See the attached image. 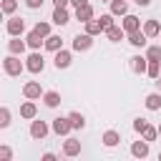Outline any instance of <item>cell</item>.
<instances>
[{
  "label": "cell",
  "instance_id": "obj_26",
  "mask_svg": "<svg viewBox=\"0 0 161 161\" xmlns=\"http://www.w3.org/2000/svg\"><path fill=\"white\" fill-rule=\"evenodd\" d=\"M143 103H146V108H148V111H158V108H161V91H156V93H148Z\"/></svg>",
  "mask_w": 161,
  "mask_h": 161
},
{
  "label": "cell",
  "instance_id": "obj_41",
  "mask_svg": "<svg viewBox=\"0 0 161 161\" xmlns=\"http://www.w3.org/2000/svg\"><path fill=\"white\" fill-rule=\"evenodd\" d=\"M86 3H88V0H70V5H73V8H80V5H86Z\"/></svg>",
  "mask_w": 161,
  "mask_h": 161
},
{
  "label": "cell",
  "instance_id": "obj_1",
  "mask_svg": "<svg viewBox=\"0 0 161 161\" xmlns=\"http://www.w3.org/2000/svg\"><path fill=\"white\" fill-rule=\"evenodd\" d=\"M3 70H5V75H13V78H18L23 70H28L25 68V63L20 60V55H13V53H8L5 55V60H3Z\"/></svg>",
  "mask_w": 161,
  "mask_h": 161
},
{
  "label": "cell",
  "instance_id": "obj_29",
  "mask_svg": "<svg viewBox=\"0 0 161 161\" xmlns=\"http://www.w3.org/2000/svg\"><path fill=\"white\" fill-rule=\"evenodd\" d=\"M141 136H143L148 143H151V141H156V138H158V126H151V123H148V126L143 128V133H141Z\"/></svg>",
  "mask_w": 161,
  "mask_h": 161
},
{
  "label": "cell",
  "instance_id": "obj_5",
  "mask_svg": "<svg viewBox=\"0 0 161 161\" xmlns=\"http://www.w3.org/2000/svg\"><path fill=\"white\" fill-rule=\"evenodd\" d=\"M25 68H28L30 73H43V68H45V60H43V55H40L38 50H33V53L25 58Z\"/></svg>",
  "mask_w": 161,
  "mask_h": 161
},
{
  "label": "cell",
  "instance_id": "obj_34",
  "mask_svg": "<svg viewBox=\"0 0 161 161\" xmlns=\"http://www.w3.org/2000/svg\"><path fill=\"white\" fill-rule=\"evenodd\" d=\"M113 13H106V15H101V25H103V30H108V28H113L116 23H113Z\"/></svg>",
  "mask_w": 161,
  "mask_h": 161
},
{
  "label": "cell",
  "instance_id": "obj_8",
  "mask_svg": "<svg viewBox=\"0 0 161 161\" xmlns=\"http://www.w3.org/2000/svg\"><path fill=\"white\" fill-rule=\"evenodd\" d=\"M50 20L55 23V25H68L70 23V13H68V8H53V15H50Z\"/></svg>",
  "mask_w": 161,
  "mask_h": 161
},
{
  "label": "cell",
  "instance_id": "obj_6",
  "mask_svg": "<svg viewBox=\"0 0 161 161\" xmlns=\"http://www.w3.org/2000/svg\"><path fill=\"white\" fill-rule=\"evenodd\" d=\"M53 128L45 123V121H30V138H35V141H43L48 133H50Z\"/></svg>",
  "mask_w": 161,
  "mask_h": 161
},
{
  "label": "cell",
  "instance_id": "obj_35",
  "mask_svg": "<svg viewBox=\"0 0 161 161\" xmlns=\"http://www.w3.org/2000/svg\"><path fill=\"white\" fill-rule=\"evenodd\" d=\"M146 126H148V121H146V118H136V121H133V131H136V133H143V128H146Z\"/></svg>",
  "mask_w": 161,
  "mask_h": 161
},
{
  "label": "cell",
  "instance_id": "obj_39",
  "mask_svg": "<svg viewBox=\"0 0 161 161\" xmlns=\"http://www.w3.org/2000/svg\"><path fill=\"white\" fill-rule=\"evenodd\" d=\"M133 3H136L138 8H148V5H151V0H133Z\"/></svg>",
  "mask_w": 161,
  "mask_h": 161
},
{
  "label": "cell",
  "instance_id": "obj_14",
  "mask_svg": "<svg viewBox=\"0 0 161 161\" xmlns=\"http://www.w3.org/2000/svg\"><path fill=\"white\" fill-rule=\"evenodd\" d=\"M131 156H136V158H146V156H148V141H146V138L133 141V143H131Z\"/></svg>",
  "mask_w": 161,
  "mask_h": 161
},
{
  "label": "cell",
  "instance_id": "obj_20",
  "mask_svg": "<svg viewBox=\"0 0 161 161\" xmlns=\"http://www.w3.org/2000/svg\"><path fill=\"white\" fill-rule=\"evenodd\" d=\"M83 25H86V33H91L93 38H96V35H101V33H106V30H103V25H101V18H91V20H88V23H83Z\"/></svg>",
  "mask_w": 161,
  "mask_h": 161
},
{
  "label": "cell",
  "instance_id": "obj_15",
  "mask_svg": "<svg viewBox=\"0 0 161 161\" xmlns=\"http://www.w3.org/2000/svg\"><path fill=\"white\" fill-rule=\"evenodd\" d=\"M91 18H93V5H91V3L75 8V20H78V23H88Z\"/></svg>",
  "mask_w": 161,
  "mask_h": 161
},
{
  "label": "cell",
  "instance_id": "obj_42",
  "mask_svg": "<svg viewBox=\"0 0 161 161\" xmlns=\"http://www.w3.org/2000/svg\"><path fill=\"white\" fill-rule=\"evenodd\" d=\"M156 86H158V91H161V78H156Z\"/></svg>",
  "mask_w": 161,
  "mask_h": 161
},
{
  "label": "cell",
  "instance_id": "obj_21",
  "mask_svg": "<svg viewBox=\"0 0 161 161\" xmlns=\"http://www.w3.org/2000/svg\"><path fill=\"white\" fill-rule=\"evenodd\" d=\"M143 33L148 35V38H156V35H161V25H158V20H143Z\"/></svg>",
  "mask_w": 161,
  "mask_h": 161
},
{
  "label": "cell",
  "instance_id": "obj_11",
  "mask_svg": "<svg viewBox=\"0 0 161 161\" xmlns=\"http://www.w3.org/2000/svg\"><path fill=\"white\" fill-rule=\"evenodd\" d=\"M121 25H123L126 35H128V33H136V30H141V28H143V25H141V20H138L136 15H131V13H128V15H123V23H121Z\"/></svg>",
  "mask_w": 161,
  "mask_h": 161
},
{
  "label": "cell",
  "instance_id": "obj_43",
  "mask_svg": "<svg viewBox=\"0 0 161 161\" xmlns=\"http://www.w3.org/2000/svg\"><path fill=\"white\" fill-rule=\"evenodd\" d=\"M158 136H161V123H158Z\"/></svg>",
  "mask_w": 161,
  "mask_h": 161
},
{
  "label": "cell",
  "instance_id": "obj_7",
  "mask_svg": "<svg viewBox=\"0 0 161 161\" xmlns=\"http://www.w3.org/2000/svg\"><path fill=\"white\" fill-rule=\"evenodd\" d=\"M43 88H40V83L38 80H28L25 86H23V96L25 98H30V101H35V98H43Z\"/></svg>",
  "mask_w": 161,
  "mask_h": 161
},
{
  "label": "cell",
  "instance_id": "obj_27",
  "mask_svg": "<svg viewBox=\"0 0 161 161\" xmlns=\"http://www.w3.org/2000/svg\"><path fill=\"white\" fill-rule=\"evenodd\" d=\"M68 118H70V126H73V131H80V128H86V118H83V113H78V111H70V113H68Z\"/></svg>",
  "mask_w": 161,
  "mask_h": 161
},
{
  "label": "cell",
  "instance_id": "obj_40",
  "mask_svg": "<svg viewBox=\"0 0 161 161\" xmlns=\"http://www.w3.org/2000/svg\"><path fill=\"white\" fill-rule=\"evenodd\" d=\"M43 161H55V153H50V151H48V153H43Z\"/></svg>",
  "mask_w": 161,
  "mask_h": 161
},
{
  "label": "cell",
  "instance_id": "obj_9",
  "mask_svg": "<svg viewBox=\"0 0 161 161\" xmlns=\"http://www.w3.org/2000/svg\"><path fill=\"white\" fill-rule=\"evenodd\" d=\"M70 60H73L70 50H63V48H60V50L55 53V58H53V65H55L58 70H63V68H68V65H70Z\"/></svg>",
  "mask_w": 161,
  "mask_h": 161
},
{
  "label": "cell",
  "instance_id": "obj_23",
  "mask_svg": "<svg viewBox=\"0 0 161 161\" xmlns=\"http://www.w3.org/2000/svg\"><path fill=\"white\" fill-rule=\"evenodd\" d=\"M43 103H45L48 108H58V106H60V93H58V91H45V93H43Z\"/></svg>",
  "mask_w": 161,
  "mask_h": 161
},
{
  "label": "cell",
  "instance_id": "obj_13",
  "mask_svg": "<svg viewBox=\"0 0 161 161\" xmlns=\"http://www.w3.org/2000/svg\"><path fill=\"white\" fill-rule=\"evenodd\" d=\"M131 70L138 73V75H143V73L148 70V58H146V55H133V58H131Z\"/></svg>",
  "mask_w": 161,
  "mask_h": 161
},
{
  "label": "cell",
  "instance_id": "obj_4",
  "mask_svg": "<svg viewBox=\"0 0 161 161\" xmlns=\"http://www.w3.org/2000/svg\"><path fill=\"white\" fill-rule=\"evenodd\" d=\"M91 48H93V35H91V33H78V35L73 38V50L86 53V50H91Z\"/></svg>",
  "mask_w": 161,
  "mask_h": 161
},
{
  "label": "cell",
  "instance_id": "obj_37",
  "mask_svg": "<svg viewBox=\"0 0 161 161\" xmlns=\"http://www.w3.org/2000/svg\"><path fill=\"white\" fill-rule=\"evenodd\" d=\"M43 3H45V0H25V5H28L30 10H38V8H43Z\"/></svg>",
  "mask_w": 161,
  "mask_h": 161
},
{
  "label": "cell",
  "instance_id": "obj_17",
  "mask_svg": "<svg viewBox=\"0 0 161 161\" xmlns=\"http://www.w3.org/2000/svg\"><path fill=\"white\" fill-rule=\"evenodd\" d=\"M108 5H111V13H113L116 18H123V15H128V0H111Z\"/></svg>",
  "mask_w": 161,
  "mask_h": 161
},
{
  "label": "cell",
  "instance_id": "obj_19",
  "mask_svg": "<svg viewBox=\"0 0 161 161\" xmlns=\"http://www.w3.org/2000/svg\"><path fill=\"white\" fill-rule=\"evenodd\" d=\"M20 116H23V118H28V121H33V118L38 116V106H35V103L28 98V101L20 106Z\"/></svg>",
  "mask_w": 161,
  "mask_h": 161
},
{
  "label": "cell",
  "instance_id": "obj_22",
  "mask_svg": "<svg viewBox=\"0 0 161 161\" xmlns=\"http://www.w3.org/2000/svg\"><path fill=\"white\" fill-rule=\"evenodd\" d=\"M123 35H126L123 25H113V28H108V30H106V38H108L111 43H121V40H123Z\"/></svg>",
  "mask_w": 161,
  "mask_h": 161
},
{
  "label": "cell",
  "instance_id": "obj_38",
  "mask_svg": "<svg viewBox=\"0 0 161 161\" xmlns=\"http://www.w3.org/2000/svg\"><path fill=\"white\" fill-rule=\"evenodd\" d=\"M53 5H55V8H68L70 0H53Z\"/></svg>",
  "mask_w": 161,
  "mask_h": 161
},
{
  "label": "cell",
  "instance_id": "obj_33",
  "mask_svg": "<svg viewBox=\"0 0 161 161\" xmlns=\"http://www.w3.org/2000/svg\"><path fill=\"white\" fill-rule=\"evenodd\" d=\"M8 126H10V108L3 106L0 108V128H8Z\"/></svg>",
  "mask_w": 161,
  "mask_h": 161
},
{
  "label": "cell",
  "instance_id": "obj_10",
  "mask_svg": "<svg viewBox=\"0 0 161 161\" xmlns=\"http://www.w3.org/2000/svg\"><path fill=\"white\" fill-rule=\"evenodd\" d=\"M78 153H80V141H78V138H65V141H63V156L73 158V156H78Z\"/></svg>",
  "mask_w": 161,
  "mask_h": 161
},
{
  "label": "cell",
  "instance_id": "obj_3",
  "mask_svg": "<svg viewBox=\"0 0 161 161\" xmlns=\"http://www.w3.org/2000/svg\"><path fill=\"white\" fill-rule=\"evenodd\" d=\"M50 128H53V133H55V136H68V133L73 131V126H70V118H68V116H58V118H53Z\"/></svg>",
  "mask_w": 161,
  "mask_h": 161
},
{
  "label": "cell",
  "instance_id": "obj_44",
  "mask_svg": "<svg viewBox=\"0 0 161 161\" xmlns=\"http://www.w3.org/2000/svg\"><path fill=\"white\" fill-rule=\"evenodd\" d=\"M158 161H161V151H158Z\"/></svg>",
  "mask_w": 161,
  "mask_h": 161
},
{
  "label": "cell",
  "instance_id": "obj_18",
  "mask_svg": "<svg viewBox=\"0 0 161 161\" xmlns=\"http://www.w3.org/2000/svg\"><path fill=\"white\" fill-rule=\"evenodd\" d=\"M146 40H148V35L143 33V28H141V30H136V33H128V43H131L133 48H143V45H146Z\"/></svg>",
  "mask_w": 161,
  "mask_h": 161
},
{
  "label": "cell",
  "instance_id": "obj_30",
  "mask_svg": "<svg viewBox=\"0 0 161 161\" xmlns=\"http://www.w3.org/2000/svg\"><path fill=\"white\" fill-rule=\"evenodd\" d=\"M0 10H3V15H13L18 10V0H3L0 3Z\"/></svg>",
  "mask_w": 161,
  "mask_h": 161
},
{
  "label": "cell",
  "instance_id": "obj_2",
  "mask_svg": "<svg viewBox=\"0 0 161 161\" xmlns=\"http://www.w3.org/2000/svg\"><path fill=\"white\" fill-rule=\"evenodd\" d=\"M5 30H8V35H10V38H13V35H23V33H25V20H23V18H18V15H8Z\"/></svg>",
  "mask_w": 161,
  "mask_h": 161
},
{
  "label": "cell",
  "instance_id": "obj_25",
  "mask_svg": "<svg viewBox=\"0 0 161 161\" xmlns=\"http://www.w3.org/2000/svg\"><path fill=\"white\" fill-rule=\"evenodd\" d=\"M118 143H121V133H118V131H113V128H111V131H106V133H103V146L113 148V146H118Z\"/></svg>",
  "mask_w": 161,
  "mask_h": 161
},
{
  "label": "cell",
  "instance_id": "obj_31",
  "mask_svg": "<svg viewBox=\"0 0 161 161\" xmlns=\"http://www.w3.org/2000/svg\"><path fill=\"white\" fill-rule=\"evenodd\" d=\"M33 30H35V33H40L43 38H48V35H50V23H45V20H38Z\"/></svg>",
  "mask_w": 161,
  "mask_h": 161
},
{
  "label": "cell",
  "instance_id": "obj_28",
  "mask_svg": "<svg viewBox=\"0 0 161 161\" xmlns=\"http://www.w3.org/2000/svg\"><path fill=\"white\" fill-rule=\"evenodd\" d=\"M146 75L156 80V78L161 75V60H148V70H146Z\"/></svg>",
  "mask_w": 161,
  "mask_h": 161
},
{
  "label": "cell",
  "instance_id": "obj_16",
  "mask_svg": "<svg viewBox=\"0 0 161 161\" xmlns=\"http://www.w3.org/2000/svg\"><path fill=\"white\" fill-rule=\"evenodd\" d=\"M25 43H28V48H33V50H40V45H45V38H43L40 33L30 30V33L25 35Z\"/></svg>",
  "mask_w": 161,
  "mask_h": 161
},
{
  "label": "cell",
  "instance_id": "obj_45",
  "mask_svg": "<svg viewBox=\"0 0 161 161\" xmlns=\"http://www.w3.org/2000/svg\"><path fill=\"white\" fill-rule=\"evenodd\" d=\"M101 3H111V0H101Z\"/></svg>",
  "mask_w": 161,
  "mask_h": 161
},
{
  "label": "cell",
  "instance_id": "obj_32",
  "mask_svg": "<svg viewBox=\"0 0 161 161\" xmlns=\"http://www.w3.org/2000/svg\"><path fill=\"white\" fill-rule=\"evenodd\" d=\"M146 58L148 60H161V45H148L146 48Z\"/></svg>",
  "mask_w": 161,
  "mask_h": 161
},
{
  "label": "cell",
  "instance_id": "obj_36",
  "mask_svg": "<svg viewBox=\"0 0 161 161\" xmlns=\"http://www.w3.org/2000/svg\"><path fill=\"white\" fill-rule=\"evenodd\" d=\"M13 158V148L10 146H0V161H10Z\"/></svg>",
  "mask_w": 161,
  "mask_h": 161
},
{
  "label": "cell",
  "instance_id": "obj_12",
  "mask_svg": "<svg viewBox=\"0 0 161 161\" xmlns=\"http://www.w3.org/2000/svg\"><path fill=\"white\" fill-rule=\"evenodd\" d=\"M25 48H28V43L20 40V35H13V40H8V53H13V55H23Z\"/></svg>",
  "mask_w": 161,
  "mask_h": 161
},
{
  "label": "cell",
  "instance_id": "obj_24",
  "mask_svg": "<svg viewBox=\"0 0 161 161\" xmlns=\"http://www.w3.org/2000/svg\"><path fill=\"white\" fill-rule=\"evenodd\" d=\"M60 48H63V40H60V35H53V33H50V35L45 38V50H50V53H58Z\"/></svg>",
  "mask_w": 161,
  "mask_h": 161
},
{
  "label": "cell",
  "instance_id": "obj_46",
  "mask_svg": "<svg viewBox=\"0 0 161 161\" xmlns=\"http://www.w3.org/2000/svg\"><path fill=\"white\" fill-rule=\"evenodd\" d=\"M158 78H161V75H158Z\"/></svg>",
  "mask_w": 161,
  "mask_h": 161
}]
</instances>
